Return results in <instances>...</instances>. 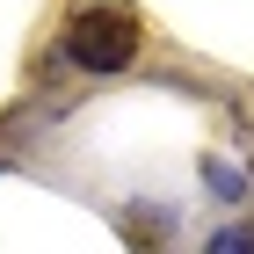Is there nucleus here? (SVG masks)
Listing matches in <instances>:
<instances>
[{"mask_svg": "<svg viewBox=\"0 0 254 254\" xmlns=\"http://www.w3.org/2000/svg\"><path fill=\"white\" fill-rule=\"evenodd\" d=\"M131 51H138V22L124 7H80L65 29V59L80 73H117V65H131Z\"/></svg>", "mask_w": 254, "mask_h": 254, "instance_id": "nucleus-1", "label": "nucleus"}, {"mask_svg": "<svg viewBox=\"0 0 254 254\" xmlns=\"http://www.w3.org/2000/svg\"><path fill=\"white\" fill-rule=\"evenodd\" d=\"M211 254H254V225H225L211 240Z\"/></svg>", "mask_w": 254, "mask_h": 254, "instance_id": "nucleus-2", "label": "nucleus"}]
</instances>
